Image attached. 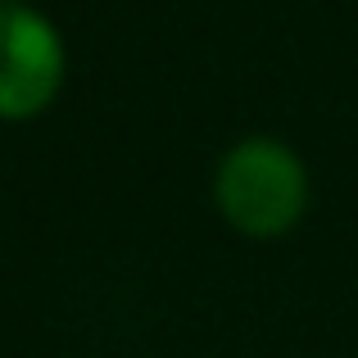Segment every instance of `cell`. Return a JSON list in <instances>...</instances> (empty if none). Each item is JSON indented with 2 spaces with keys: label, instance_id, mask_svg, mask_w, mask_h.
Masks as SVG:
<instances>
[{
  "label": "cell",
  "instance_id": "obj_2",
  "mask_svg": "<svg viewBox=\"0 0 358 358\" xmlns=\"http://www.w3.org/2000/svg\"><path fill=\"white\" fill-rule=\"evenodd\" d=\"M64 82V41L27 5H0V118H36Z\"/></svg>",
  "mask_w": 358,
  "mask_h": 358
},
{
  "label": "cell",
  "instance_id": "obj_1",
  "mask_svg": "<svg viewBox=\"0 0 358 358\" xmlns=\"http://www.w3.org/2000/svg\"><path fill=\"white\" fill-rule=\"evenodd\" d=\"M213 200L241 236H281L299 222L308 204V173L290 145L250 136L222 155Z\"/></svg>",
  "mask_w": 358,
  "mask_h": 358
}]
</instances>
